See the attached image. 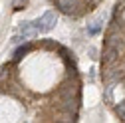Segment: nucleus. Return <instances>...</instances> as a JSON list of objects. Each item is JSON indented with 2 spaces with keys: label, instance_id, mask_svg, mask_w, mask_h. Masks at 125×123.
Here are the masks:
<instances>
[{
  "label": "nucleus",
  "instance_id": "nucleus-5",
  "mask_svg": "<svg viewBox=\"0 0 125 123\" xmlns=\"http://www.w3.org/2000/svg\"><path fill=\"white\" fill-rule=\"evenodd\" d=\"M101 80H103L105 85H113V83H117V82L121 80V72L117 70L115 64H111V66H101Z\"/></svg>",
  "mask_w": 125,
  "mask_h": 123
},
{
  "label": "nucleus",
  "instance_id": "nucleus-1",
  "mask_svg": "<svg viewBox=\"0 0 125 123\" xmlns=\"http://www.w3.org/2000/svg\"><path fill=\"white\" fill-rule=\"evenodd\" d=\"M54 6L62 14L72 16V18H82L85 12H89V6L82 0H54Z\"/></svg>",
  "mask_w": 125,
  "mask_h": 123
},
{
  "label": "nucleus",
  "instance_id": "nucleus-4",
  "mask_svg": "<svg viewBox=\"0 0 125 123\" xmlns=\"http://www.w3.org/2000/svg\"><path fill=\"white\" fill-rule=\"evenodd\" d=\"M80 103H82V95H73V97H66V99H60V103L56 105V109L60 113H77L80 111Z\"/></svg>",
  "mask_w": 125,
  "mask_h": 123
},
{
  "label": "nucleus",
  "instance_id": "nucleus-9",
  "mask_svg": "<svg viewBox=\"0 0 125 123\" xmlns=\"http://www.w3.org/2000/svg\"><path fill=\"white\" fill-rule=\"evenodd\" d=\"M40 46H42V48H46V50H58V48H60V44H58L56 40H52V38L40 40Z\"/></svg>",
  "mask_w": 125,
  "mask_h": 123
},
{
  "label": "nucleus",
  "instance_id": "nucleus-6",
  "mask_svg": "<svg viewBox=\"0 0 125 123\" xmlns=\"http://www.w3.org/2000/svg\"><path fill=\"white\" fill-rule=\"evenodd\" d=\"M119 50L113 48V46H103V52H101V66H111V64H117L119 60Z\"/></svg>",
  "mask_w": 125,
  "mask_h": 123
},
{
  "label": "nucleus",
  "instance_id": "nucleus-15",
  "mask_svg": "<svg viewBox=\"0 0 125 123\" xmlns=\"http://www.w3.org/2000/svg\"><path fill=\"white\" fill-rule=\"evenodd\" d=\"M117 4H121V6H125V0H117Z\"/></svg>",
  "mask_w": 125,
  "mask_h": 123
},
{
  "label": "nucleus",
  "instance_id": "nucleus-7",
  "mask_svg": "<svg viewBox=\"0 0 125 123\" xmlns=\"http://www.w3.org/2000/svg\"><path fill=\"white\" fill-rule=\"evenodd\" d=\"M32 50H34V44H32V40H26L22 46H18V48L14 50V54H12V62H14V64H18V62H20V60H22L26 54H30Z\"/></svg>",
  "mask_w": 125,
  "mask_h": 123
},
{
  "label": "nucleus",
  "instance_id": "nucleus-3",
  "mask_svg": "<svg viewBox=\"0 0 125 123\" xmlns=\"http://www.w3.org/2000/svg\"><path fill=\"white\" fill-rule=\"evenodd\" d=\"M32 24H34V30H38L40 34H46V32H50V30L58 24V14L54 10H46L40 18L32 20Z\"/></svg>",
  "mask_w": 125,
  "mask_h": 123
},
{
  "label": "nucleus",
  "instance_id": "nucleus-8",
  "mask_svg": "<svg viewBox=\"0 0 125 123\" xmlns=\"http://www.w3.org/2000/svg\"><path fill=\"white\" fill-rule=\"evenodd\" d=\"M101 30H103V22H101V20H95L93 24L87 26V34H89V36H97Z\"/></svg>",
  "mask_w": 125,
  "mask_h": 123
},
{
  "label": "nucleus",
  "instance_id": "nucleus-2",
  "mask_svg": "<svg viewBox=\"0 0 125 123\" xmlns=\"http://www.w3.org/2000/svg\"><path fill=\"white\" fill-rule=\"evenodd\" d=\"M73 95H82V83L80 78H68L56 91V99H66V97H73Z\"/></svg>",
  "mask_w": 125,
  "mask_h": 123
},
{
  "label": "nucleus",
  "instance_id": "nucleus-13",
  "mask_svg": "<svg viewBox=\"0 0 125 123\" xmlns=\"http://www.w3.org/2000/svg\"><path fill=\"white\" fill-rule=\"evenodd\" d=\"M28 4V0H14L12 2V6H14V10H22L24 6Z\"/></svg>",
  "mask_w": 125,
  "mask_h": 123
},
{
  "label": "nucleus",
  "instance_id": "nucleus-12",
  "mask_svg": "<svg viewBox=\"0 0 125 123\" xmlns=\"http://www.w3.org/2000/svg\"><path fill=\"white\" fill-rule=\"evenodd\" d=\"M87 54H89V58H91L93 62L99 60V56H97V48H93V46H89V48H87Z\"/></svg>",
  "mask_w": 125,
  "mask_h": 123
},
{
  "label": "nucleus",
  "instance_id": "nucleus-14",
  "mask_svg": "<svg viewBox=\"0 0 125 123\" xmlns=\"http://www.w3.org/2000/svg\"><path fill=\"white\" fill-rule=\"evenodd\" d=\"M83 2L89 6V10L91 8H95V6H99V2H101V0H83Z\"/></svg>",
  "mask_w": 125,
  "mask_h": 123
},
{
  "label": "nucleus",
  "instance_id": "nucleus-11",
  "mask_svg": "<svg viewBox=\"0 0 125 123\" xmlns=\"http://www.w3.org/2000/svg\"><path fill=\"white\" fill-rule=\"evenodd\" d=\"M26 40H28V38L20 32V34H16V36H12V40H10V42H12V44H24Z\"/></svg>",
  "mask_w": 125,
  "mask_h": 123
},
{
  "label": "nucleus",
  "instance_id": "nucleus-10",
  "mask_svg": "<svg viewBox=\"0 0 125 123\" xmlns=\"http://www.w3.org/2000/svg\"><path fill=\"white\" fill-rule=\"evenodd\" d=\"M113 111H115V115H117L119 119H125V99L119 101V103L113 107Z\"/></svg>",
  "mask_w": 125,
  "mask_h": 123
}]
</instances>
